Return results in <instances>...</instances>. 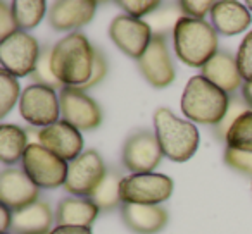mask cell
Instances as JSON below:
<instances>
[{
	"label": "cell",
	"instance_id": "obj_1",
	"mask_svg": "<svg viewBox=\"0 0 252 234\" xmlns=\"http://www.w3.org/2000/svg\"><path fill=\"white\" fill-rule=\"evenodd\" d=\"M95 49L83 33H71L54 45L52 71L63 86L81 88L94 71Z\"/></svg>",
	"mask_w": 252,
	"mask_h": 234
},
{
	"label": "cell",
	"instance_id": "obj_2",
	"mask_svg": "<svg viewBox=\"0 0 252 234\" xmlns=\"http://www.w3.org/2000/svg\"><path fill=\"white\" fill-rule=\"evenodd\" d=\"M173 42L178 59L190 67H204L220 52L218 31L204 19L183 16L173 29Z\"/></svg>",
	"mask_w": 252,
	"mask_h": 234
},
{
	"label": "cell",
	"instance_id": "obj_3",
	"mask_svg": "<svg viewBox=\"0 0 252 234\" xmlns=\"http://www.w3.org/2000/svg\"><path fill=\"white\" fill-rule=\"evenodd\" d=\"M228 105V93L214 86L202 74L190 78L182 97V112L187 119L199 124L218 126L226 114Z\"/></svg>",
	"mask_w": 252,
	"mask_h": 234
},
{
	"label": "cell",
	"instance_id": "obj_4",
	"mask_svg": "<svg viewBox=\"0 0 252 234\" xmlns=\"http://www.w3.org/2000/svg\"><path fill=\"white\" fill-rule=\"evenodd\" d=\"M154 128L162 154L173 162H187L199 147V131L190 121L176 117L169 108L154 112Z\"/></svg>",
	"mask_w": 252,
	"mask_h": 234
},
{
	"label": "cell",
	"instance_id": "obj_5",
	"mask_svg": "<svg viewBox=\"0 0 252 234\" xmlns=\"http://www.w3.org/2000/svg\"><path fill=\"white\" fill-rule=\"evenodd\" d=\"M21 160L25 172L38 188L56 189L66 184L67 162L40 143H30Z\"/></svg>",
	"mask_w": 252,
	"mask_h": 234
},
{
	"label": "cell",
	"instance_id": "obj_6",
	"mask_svg": "<svg viewBox=\"0 0 252 234\" xmlns=\"http://www.w3.org/2000/svg\"><path fill=\"white\" fill-rule=\"evenodd\" d=\"M173 186V179L166 174H131L121 181V200L133 205H159L171 196Z\"/></svg>",
	"mask_w": 252,
	"mask_h": 234
},
{
	"label": "cell",
	"instance_id": "obj_7",
	"mask_svg": "<svg viewBox=\"0 0 252 234\" xmlns=\"http://www.w3.org/2000/svg\"><path fill=\"white\" fill-rule=\"evenodd\" d=\"M19 112L23 119L40 130L59 123L61 102L56 90L43 84H30L23 90L19 98Z\"/></svg>",
	"mask_w": 252,
	"mask_h": 234
},
{
	"label": "cell",
	"instance_id": "obj_8",
	"mask_svg": "<svg viewBox=\"0 0 252 234\" xmlns=\"http://www.w3.org/2000/svg\"><path fill=\"white\" fill-rule=\"evenodd\" d=\"M40 45L35 36L26 31H18L0 42V62L4 71L12 76L33 74L40 57Z\"/></svg>",
	"mask_w": 252,
	"mask_h": 234
},
{
	"label": "cell",
	"instance_id": "obj_9",
	"mask_svg": "<svg viewBox=\"0 0 252 234\" xmlns=\"http://www.w3.org/2000/svg\"><path fill=\"white\" fill-rule=\"evenodd\" d=\"M105 174L107 171L100 155L95 150H87L73 162H69L64 189L80 198H90L104 181Z\"/></svg>",
	"mask_w": 252,
	"mask_h": 234
},
{
	"label": "cell",
	"instance_id": "obj_10",
	"mask_svg": "<svg viewBox=\"0 0 252 234\" xmlns=\"http://www.w3.org/2000/svg\"><path fill=\"white\" fill-rule=\"evenodd\" d=\"M63 121L80 131H90L100 126L102 112L94 98L74 86H64L59 93Z\"/></svg>",
	"mask_w": 252,
	"mask_h": 234
},
{
	"label": "cell",
	"instance_id": "obj_11",
	"mask_svg": "<svg viewBox=\"0 0 252 234\" xmlns=\"http://www.w3.org/2000/svg\"><path fill=\"white\" fill-rule=\"evenodd\" d=\"M109 36L121 52L131 59H140L152 40V28L142 19L128 14L116 16L109 26Z\"/></svg>",
	"mask_w": 252,
	"mask_h": 234
},
{
	"label": "cell",
	"instance_id": "obj_12",
	"mask_svg": "<svg viewBox=\"0 0 252 234\" xmlns=\"http://www.w3.org/2000/svg\"><path fill=\"white\" fill-rule=\"evenodd\" d=\"M162 150L156 133L151 131H137L125 141L123 147V165L133 174L154 172L161 164Z\"/></svg>",
	"mask_w": 252,
	"mask_h": 234
},
{
	"label": "cell",
	"instance_id": "obj_13",
	"mask_svg": "<svg viewBox=\"0 0 252 234\" xmlns=\"http://www.w3.org/2000/svg\"><path fill=\"white\" fill-rule=\"evenodd\" d=\"M38 186L30 179L25 169L9 167L0 174V202L12 212H18L38 202Z\"/></svg>",
	"mask_w": 252,
	"mask_h": 234
},
{
	"label": "cell",
	"instance_id": "obj_14",
	"mask_svg": "<svg viewBox=\"0 0 252 234\" xmlns=\"http://www.w3.org/2000/svg\"><path fill=\"white\" fill-rule=\"evenodd\" d=\"M144 78L154 88H166L175 79V66L169 57L168 43L161 35H154L151 40V45L147 47L144 55L138 59Z\"/></svg>",
	"mask_w": 252,
	"mask_h": 234
},
{
	"label": "cell",
	"instance_id": "obj_15",
	"mask_svg": "<svg viewBox=\"0 0 252 234\" xmlns=\"http://www.w3.org/2000/svg\"><path fill=\"white\" fill-rule=\"evenodd\" d=\"M36 138L42 147L66 162H73L74 158L80 157L83 150V136L80 130L71 126L66 121H59L52 126L42 128Z\"/></svg>",
	"mask_w": 252,
	"mask_h": 234
},
{
	"label": "cell",
	"instance_id": "obj_16",
	"mask_svg": "<svg viewBox=\"0 0 252 234\" xmlns=\"http://www.w3.org/2000/svg\"><path fill=\"white\" fill-rule=\"evenodd\" d=\"M97 11L94 0H59L49 11V23L57 31H69L88 25Z\"/></svg>",
	"mask_w": 252,
	"mask_h": 234
},
{
	"label": "cell",
	"instance_id": "obj_17",
	"mask_svg": "<svg viewBox=\"0 0 252 234\" xmlns=\"http://www.w3.org/2000/svg\"><path fill=\"white\" fill-rule=\"evenodd\" d=\"M211 21L213 28L223 36L240 35L249 28L252 23L251 12L245 5L235 0H220L214 2L211 11Z\"/></svg>",
	"mask_w": 252,
	"mask_h": 234
},
{
	"label": "cell",
	"instance_id": "obj_18",
	"mask_svg": "<svg viewBox=\"0 0 252 234\" xmlns=\"http://www.w3.org/2000/svg\"><path fill=\"white\" fill-rule=\"evenodd\" d=\"M121 215L128 229L137 234H156L168 224V210L159 205H133L125 203Z\"/></svg>",
	"mask_w": 252,
	"mask_h": 234
},
{
	"label": "cell",
	"instance_id": "obj_19",
	"mask_svg": "<svg viewBox=\"0 0 252 234\" xmlns=\"http://www.w3.org/2000/svg\"><path fill=\"white\" fill-rule=\"evenodd\" d=\"M202 76L224 93L235 91L242 86V74L238 71L237 59L228 52H218L202 67Z\"/></svg>",
	"mask_w": 252,
	"mask_h": 234
},
{
	"label": "cell",
	"instance_id": "obj_20",
	"mask_svg": "<svg viewBox=\"0 0 252 234\" xmlns=\"http://www.w3.org/2000/svg\"><path fill=\"white\" fill-rule=\"evenodd\" d=\"M98 208L90 198L69 196L59 202L56 210L57 226H74V227H90L97 219Z\"/></svg>",
	"mask_w": 252,
	"mask_h": 234
},
{
	"label": "cell",
	"instance_id": "obj_21",
	"mask_svg": "<svg viewBox=\"0 0 252 234\" xmlns=\"http://www.w3.org/2000/svg\"><path fill=\"white\" fill-rule=\"evenodd\" d=\"M52 224V210L43 200L12 213L11 229L14 234H49Z\"/></svg>",
	"mask_w": 252,
	"mask_h": 234
},
{
	"label": "cell",
	"instance_id": "obj_22",
	"mask_svg": "<svg viewBox=\"0 0 252 234\" xmlns=\"http://www.w3.org/2000/svg\"><path fill=\"white\" fill-rule=\"evenodd\" d=\"M28 148V134L14 124L0 126V160L5 165H12L23 158Z\"/></svg>",
	"mask_w": 252,
	"mask_h": 234
},
{
	"label": "cell",
	"instance_id": "obj_23",
	"mask_svg": "<svg viewBox=\"0 0 252 234\" xmlns=\"http://www.w3.org/2000/svg\"><path fill=\"white\" fill-rule=\"evenodd\" d=\"M121 181L123 176L119 171L112 169V171H107L104 181L100 182L95 193L90 196V200L98 207L100 210H112L119 205L121 200Z\"/></svg>",
	"mask_w": 252,
	"mask_h": 234
},
{
	"label": "cell",
	"instance_id": "obj_24",
	"mask_svg": "<svg viewBox=\"0 0 252 234\" xmlns=\"http://www.w3.org/2000/svg\"><path fill=\"white\" fill-rule=\"evenodd\" d=\"M14 18L21 29H33L42 23L47 4L43 0H14L11 4Z\"/></svg>",
	"mask_w": 252,
	"mask_h": 234
},
{
	"label": "cell",
	"instance_id": "obj_25",
	"mask_svg": "<svg viewBox=\"0 0 252 234\" xmlns=\"http://www.w3.org/2000/svg\"><path fill=\"white\" fill-rule=\"evenodd\" d=\"M226 147L233 150L252 152V110L240 115L226 134Z\"/></svg>",
	"mask_w": 252,
	"mask_h": 234
},
{
	"label": "cell",
	"instance_id": "obj_26",
	"mask_svg": "<svg viewBox=\"0 0 252 234\" xmlns=\"http://www.w3.org/2000/svg\"><path fill=\"white\" fill-rule=\"evenodd\" d=\"M52 49L54 47H43L42 52H40V57H38V62H36V67L33 71L32 78L35 79L36 84H43V86H49V88H61L63 90V84L61 81L56 78L52 71Z\"/></svg>",
	"mask_w": 252,
	"mask_h": 234
},
{
	"label": "cell",
	"instance_id": "obj_27",
	"mask_svg": "<svg viewBox=\"0 0 252 234\" xmlns=\"http://www.w3.org/2000/svg\"><path fill=\"white\" fill-rule=\"evenodd\" d=\"M21 93L23 91H19V83L16 76L4 69L0 71V117H5L11 112L18 98H21Z\"/></svg>",
	"mask_w": 252,
	"mask_h": 234
},
{
	"label": "cell",
	"instance_id": "obj_28",
	"mask_svg": "<svg viewBox=\"0 0 252 234\" xmlns=\"http://www.w3.org/2000/svg\"><path fill=\"white\" fill-rule=\"evenodd\" d=\"M251 110L249 104L240 97L230 98V105H228V110L224 114V117L221 119V123L218 126H214V134H216L220 140H226V134L230 131V128L240 119V115H244L245 112Z\"/></svg>",
	"mask_w": 252,
	"mask_h": 234
},
{
	"label": "cell",
	"instance_id": "obj_29",
	"mask_svg": "<svg viewBox=\"0 0 252 234\" xmlns=\"http://www.w3.org/2000/svg\"><path fill=\"white\" fill-rule=\"evenodd\" d=\"M237 64L242 79H245V83H252V31H249L238 47Z\"/></svg>",
	"mask_w": 252,
	"mask_h": 234
},
{
	"label": "cell",
	"instance_id": "obj_30",
	"mask_svg": "<svg viewBox=\"0 0 252 234\" xmlns=\"http://www.w3.org/2000/svg\"><path fill=\"white\" fill-rule=\"evenodd\" d=\"M116 4L121 9H125V12L131 18L140 19L142 16L152 14L159 9L158 0H118Z\"/></svg>",
	"mask_w": 252,
	"mask_h": 234
},
{
	"label": "cell",
	"instance_id": "obj_31",
	"mask_svg": "<svg viewBox=\"0 0 252 234\" xmlns=\"http://www.w3.org/2000/svg\"><path fill=\"white\" fill-rule=\"evenodd\" d=\"M224 162L231 169H235V171L252 176V152L233 150V148L226 147V150H224Z\"/></svg>",
	"mask_w": 252,
	"mask_h": 234
},
{
	"label": "cell",
	"instance_id": "obj_32",
	"mask_svg": "<svg viewBox=\"0 0 252 234\" xmlns=\"http://www.w3.org/2000/svg\"><path fill=\"white\" fill-rule=\"evenodd\" d=\"M214 7V2L211 0H182L180 2V11L185 14V18L190 19H204L207 12H211Z\"/></svg>",
	"mask_w": 252,
	"mask_h": 234
},
{
	"label": "cell",
	"instance_id": "obj_33",
	"mask_svg": "<svg viewBox=\"0 0 252 234\" xmlns=\"http://www.w3.org/2000/svg\"><path fill=\"white\" fill-rule=\"evenodd\" d=\"M183 16H178V9H166V11H156V16L152 18V26L156 28L154 35L164 36L169 26H176V23L182 19Z\"/></svg>",
	"mask_w": 252,
	"mask_h": 234
},
{
	"label": "cell",
	"instance_id": "obj_34",
	"mask_svg": "<svg viewBox=\"0 0 252 234\" xmlns=\"http://www.w3.org/2000/svg\"><path fill=\"white\" fill-rule=\"evenodd\" d=\"M18 21L14 18V12H12V7L7 5L5 2L0 4V38L5 40L11 35L19 31Z\"/></svg>",
	"mask_w": 252,
	"mask_h": 234
},
{
	"label": "cell",
	"instance_id": "obj_35",
	"mask_svg": "<svg viewBox=\"0 0 252 234\" xmlns=\"http://www.w3.org/2000/svg\"><path fill=\"white\" fill-rule=\"evenodd\" d=\"M105 74H107V60H105V57L102 55L100 50L95 49V59H94V71H92V76H90V79H88L87 83L80 88V90L87 91V90H90V88L97 86V84L105 78Z\"/></svg>",
	"mask_w": 252,
	"mask_h": 234
},
{
	"label": "cell",
	"instance_id": "obj_36",
	"mask_svg": "<svg viewBox=\"0 0 252 234\" xmlns=\"http://www.w3.org/2000/svg\"><path fill=\"white\" fill-rule=\"evenodd\" d=\"M49 234H92L90 227H74V226H57Z\"/></svg>",
	"mask_w": 252,
	"mask_h": 234
},
{
	"label": "cell",
	"instance_id": "obj_37",
	"mask_svg": "<svg viewBox=\"0 0 252 234\" xmlns=\"http://www.w3.org/2000/svg\"><path fill=\"white\" fill-rule=\"evenodd\" d=\"M12 210L7 208L5 205L0 207V217H2V226H0V231H2V234H5L9 229H11L12 226Z\"/></svg>",
	"mask_w": 252,
	"mask_h": 234
},
{
	"label": "cell",
	"instance_id": "obj_38",
	"mask_svg": "<svg viewBox=\"0 0 252 234\" xmlns=\"http://www.w3.org/2000/svg\"><path fill=\"white\" fill-rule=\"evenodd\" d=\"M242 95H244V100L249 104V107L252 108V83H244V86H242Z\"/></svg>",
	"mask_w": 252,
	"mask_h": 234
},
{
	"label": "cell",
	"instance_id": "obj_39",
	"mask_svg": "<svg viewBox=\"0 0 252 234\" xmlns=\"http://www.w3.org/2000/svg\"><path fill=\"white\" fill-rule=\"evenodd\" d=\"M245 7H247V9H249V11H252V0H249L247 4H245Z\"/></svg>",
	"mask_w": 252,
	"mask_h": 234
},
{
	"label": "cell",
	"instance_id": "obj_40",
	"mask_svg": "<svg viewBox=\"0 0 252 234\" xmlns=\"http://www.w3.org/2000/svg\"><path fill=\"white\" fill-rule=\"evenodd\" d=\"M5 234H7V233H5Z\"/></svg>",
	"mask_w": 252,
	"mask_h": 234
}]
</instances>
